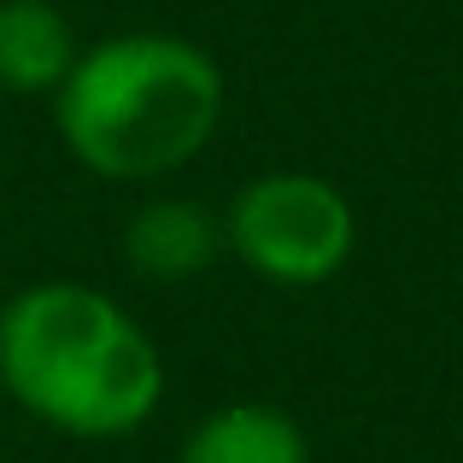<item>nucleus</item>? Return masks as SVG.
Segmentation results:
<instances>
[{
  "instance_id": "nucleus-1",
  "label": "nucleus",
  "mask_w": 463,
  "mask_h": 463,
  "mask_svg": "<svg viewBox=\"0 0 463 463\" xmlns=\"http://www.w3.org/2000/svg\"><path fill=\"white\" fill-rule=\"evenodd\" d=\"M0 387L71 440H124L165 405V358L112 294L35 282L0 306Z\"/></svg>"
},
{
  "instance_id": "nucleus-2",
  "label": "nucleus",
  "mask_w": 463,
  "mask_h": 463,
  "mask_svg": "<svg viewBox=\"0 0 463 463\" xmlns=\"http://www.w3.org/2000/svg\"><path fill=\"white\" fill-rule=\"evenodd\" d=\"M229 106L223 65L170 30H124L82 47L53 89L65 153L106 182H158L212 147Z\"/></svg>"
},
{
  "instance_id": "nucleus-3",
  "label": "nucleus",
  "mask_w": 463,
  "mask_h": 463,
  "mask_svg": "<svg viewBox=\"0 0 463 463\" xmlns=\"http://www.w3.org/2000/svg\"><path fill=\"white\" fill-rule=\"evenodd\" d=\"M223 247L270 288H323L352 264L358 212L328 176L264 170L229 200Z\"/></svg>"
},
{
  "instance_id": "nucleus-4",
  "label": "nucleus",
  "mask_w": 463,
  "mask_h": 463,
  "mask_svg": "<svg viewBox=\"0 0 463 463\" xmlns=\"http://www.w3.org/2000/svg\"><path fill=\"white\" fill-rule=\"evenodd\" d=\"M223 252V217L200 200H147L124 223V264L147 282H194Z\"/></svg>"
},
{
  "instance_id": "nucleus-5",
  "label": "nucleus",
  "mask_w": 463,
  "mask_h": 463,
  "mask_svg": "<svg viewBox=\"0 0 463 463\" xmlns=\"http://www.w3.org/2000/svg\"><path fill=\"white\" fill-rule=\"evenodd\" d=\"M176 463H311V440L288 411L235 399L194 422Z\"/></svg>"
},
{
  "instance_id": "nucleus-6",
  "label": "nucleus",
  "mask_w": 463,
  "mask_h": 463,
  "mask_svg": "<svg viewBox=\"0 0 463 463\" xmlns=\"http://www.w3.org/2000/svg\"><path fill=\"white\" fill-rule=\"evenodd\" d=\"M77 30L53 0H0V89L53 94L77 65Z\"/></svg>"
}]
</instances>
